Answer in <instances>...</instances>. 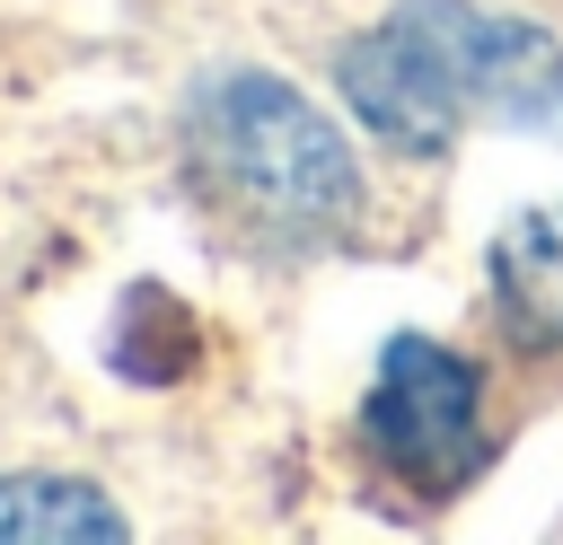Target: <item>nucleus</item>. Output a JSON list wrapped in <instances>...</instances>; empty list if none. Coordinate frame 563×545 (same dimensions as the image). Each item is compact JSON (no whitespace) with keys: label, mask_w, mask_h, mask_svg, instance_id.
<instances>
[{"label":"nucleus","mask_w":563,"mask_h":545,"mask_svg":"<svg viewBox=\"0 0 563 545\" xmlns=\"http://www.w3.org/2000/svg\"><path fill=\"white\" fill-rule=\"evenodd\" d=\"M361 448L431 510L457 501L484 466H493V431H484V369L457 360L449 343L396 334L378 352V378L361 396Z\"/></svg>","instance_id":"7ed1b4c3"},{"label":"nucleus","mask_w":563,"mask_h":545,"mask_svg":"<svg viewBox=\"0 0 563 545\" xmlns=\"http://www.w3.org/2000/svg\"><path fill=\"white\" fill-rule=\"evenodd\" d=\"M123 510L88 475H0V545H123Z\"/></svg>","instance_id":"39448f33"},{"label":"nucleus","mask_w":563,"mask_h":545,"mask_svg":"<svg viewBox=\"0 0 563 545\" xmlns=\"http://www.w3.org/2000/svg\"><path fill=\"white\" fill-rule=\"evenodd\" d=\"M194 141L202 158L229 176V193L290 229V237H334L343 220H361V167L352 141L273 70H220L194 97Z\"/></svg>","instance_id":"f03ea898"},{"label":"nucleus","mask_w":563,"mask_h":545,"mask_svg":"<svg viewBox=\"0 0 563 545\" xmlns=\"http://www.w3.org/2000/svg\"><path fill=\"white\" fill-rule=\"evenodd\" d=\"M369 141L440 158L466 123L563 132V35L475 0H396L334 62Z\"/></svg>","instance_id":"f257e3e1"},{"label":"nucleus","mask_w":563,"mask_h":545,"mask_svg":"<svg viewBox=\"0 0 563 545\" xmlns=\"http://www.w3.org/2000/svg\"><path fill=\"white\" fill-rule=\"evenodd\" d=\"M484 281L510 352H563V211L554 202H528L519 220H501V237L484 246Z\"/></svg>","instance_id":"20e7f679"}]
</instances>
